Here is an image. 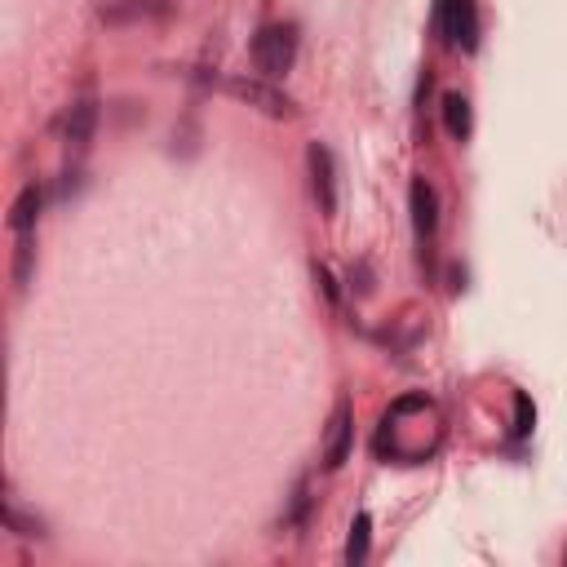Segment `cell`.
Segmentation results:
<instances>
[{
  "instance_id": "cell-10",
  "label": "cell",
  "mask_w": 567,
  "mask_h": 567,
  "mask_svg": "<svg viewBox=\"0 0 567 567\" xmlns=\"http://www.w3.org/2000/svg\"><path fill=\"white\" fill-rule=\"evenodd\" d=\"M443 125H448V133H452L457 142L470 138L474 116H470V98H466V94H443Z\"/></svg>"
},
{
  "instance_id": "cell-2",
  "label": "cell",
  "mask_w": 567,
  "mask_h": 567,
  "mask_svg": "<svg viewBox=\"0 0 567 567\" xmlns=\"http://www.w3.org/2000/svg\"><path fill=\"white\" fill-rule=\"evenodd\" d=\"M226 89H231L240 102H249V107L257 111H266V116H293L297 111V102L284 94V89H275V85H266V80H253V76H235V80H226Z\"/></svg>"
},
{
  "instance_id": "cell-5",
  "label": "cell",
  "mask_w": 567,
  "mask_h": 567,
  "mask_svg": "<svg viewBox=\"0 0 567 567\" xmlns=\"http://www.w3.org/2000/svg\"><path fill=\"white\" fill-rule=\"evenodd\" d=\"M306 160H311V191L319 200V213L324 218H333L337 213V169H333V151L311 142V151H306Z\"/></svg>"
},
{
  "instance_id": "cell-4",
  "label": "cell",
  "mask_w": 567,
  "mask_h": 567,
  "mask_svg": "<svg viewBox=\"0 0 567 567\" xmlns=\"http://www.w3.org/2000/svg\"><path fill=\"white\" fill-rule=\"evenodd\" d=\"M350 448H355V412H350V399H342L333 408V421H328V435H324V466L342 470Z\"/></svg>"
},
{
  "instance_id": "cell-12",
  "label": "cell",
  "mask_w": 567,
  "mask_h": 567,
  "mask_svg": "<svg viewBox=\"0 0 567 567\" xmlns=\"http://www.w3.org/2000/svg\"><path fill=\"white\" fill-rule=\"evenodd\" d=\"M32 266H36V235H18V249H14V284L27 288L32 284Z\"/></svg>"
},
{
  "instance_id": "cell-6",
  "label": "cell",
  "mask_w": 567,
  "mask_h": 567,
  "mask_svg": "<svg viewBox=\"0 0 567 567\" xmlns=\"http://www.w3.org/2000/svg\"><path fill=\"white\" fill-rule=\"evenodd\" d=\"M169 14V0H111V5L98 9L102 23L125 27V23H151V18Z\"/></svg>"
},
{
  "instance_id": "cell-1",
  "label": "cell",
  "mask_w": 567,
  "mask_h": 567,
  "mask_svg": "<svg viewBox=\"0 0 567 567\" xmlns=\"http://www.w3.org/2000/svg\"><path fill=\"white\" fill-rule=\"evenodd\" d=\"M297 58V27L288 23H271L253 36V67L262 76H284Z\"/></svg>"
},
{
  "instance_id": "cell-9",
  "label": "cell",
  "mask_w": 567,
  "mask_h": 567,
  "mask_svg": "<svg viewBox=\"0 0 567 567\" xmlns=\"http://www.w3.org/2000/svg\"><path fill=\"white\" fill-rule=\"evenodd\" d=\"M36 218H40V187L32 182V187L18 191L14 209H9V231H14V235H27V231L36 226Z\"/></svg>"
},
{
  "instance_id": "cell-3",
  "label": "cell",
  "mask_w": 567,
  "mask_h": 567,
  "mask_svg": "<svg viewBox=\"0 0 567 567\" xmlns=\"http://www.w3.org/2000/svg\"><path fill=\"white\" fill-rule=\"evenodd\" d=\"M439 27H443V36H448V45L474 49V40H479L474 0H439Z\"/></svg>"
},
{
  "instance_id": "cell-13",
  "label": "cell",
  "mask_w": 567,
  "mask_h": 567,
  "mask_svg": "<svg viewBox=\"0 0 567 567\" xmlns=\"http://www.w3.org/2000/svg\"><path fill=\"white\" fill-rule=\"evenodd\" d=\"M514 408H519V426H514V430H519V435H528V430H532V417H536L532 404H528V395L514 399Z\"/></svg>"
},
{
  "instance_id": "cell-8",
  "label": "cell",
  "mask_w": 567,
  "mask_h": 567,
  "mask_svg": "<svg viewBox=\"0 0 567 567\" xmlns=\"http://www.w3.org/2000/svg\"><path fill=\"white\" fill-rule=\"evenodd\" d=\"M94 125H98V102L94 98H80L76 107L67 111V142L76 151H85L89 138H94Z\"/></svg>"
},
{
  "instance_id": "cell-11",
  "label": "cell",
  "mask_w": 567,
  "mask_h": 567,
  "mask_svg": "<svg viewBox=\"0 0 567 567\" xmlns=\"http://www.w3.org/2000/svg\"><path fill=\"white\" fill-rule=\"evenodd\" d=\"M368 541H373V519H368V514H355V523H350V541H346V563H364L368 559Z\"/></svg>"
},
{
  "instance_id": "cell-7",
  "label": "cell",
  "mask_w": 567,
  "mask_h": 567,
  "mask_svg": "<svg viewBox=\"0 0 567 567\" xmlns=\"http://www.w3.org/2000/svg\"><path fill=\"white\" fill-rule=\"evenodd\" d=\"M408 200H412V226H417L421 240H430V235L439 231V195H435V187H430L426 178H417L412 182V191H408Z\"/></svg>"
}]
</instances>
